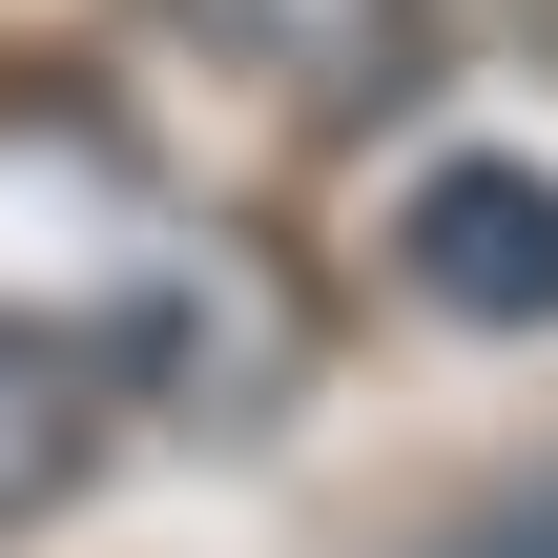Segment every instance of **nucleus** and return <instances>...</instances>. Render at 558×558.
I'll return each mask as SVG.
<instances>
[{"label": "nucleus", "instance_id": "7ed1b4c3", "mask_svg": "<svg viewBox=\"0 0 558 558\" xmlns=\"http://www.w3.org/2000/svg\"><path fill=\"white\" fill-rule=\"evenodd\" d=\"M166 41H207L228 83H269V104H393L414 83V0H145Z\"/></svg>", "mask_w": 558, "mask_h": 558}, {"label": "nucleus", "instance_id": "f03ea898", "mask_svg": "<svg viewBox=\"0 0 558 558\" xmlns=\"http://www.w3.org/2000/svg\"><path fill=\"white\" fill-rule=\"evenodd\" d=\"M393 290L456 331H558V166L538 145H435L393 186Z\"/></svg>", "mask_w": 558, "mask_h": 558}, {"label": "nucleus", "instance_id": "f257e3e1", "mask_svg": "<svg viewBox=\"0 0 558 558\" xmlns=\"http://www.w3.org/2000/svg\"><path fill=\"white\" fill-rule=\"evenodd\" d=\"M0 331L145 373L166 414H269L290 393V290L269 248H228L104 104H0Z\"/></svg>", "mask_w": 558, "mask_h": 558}, {"label": "nucleus", "instance_id": "39448f33", "mask_svg": "<svg viewBox=\"0 0 558 558\" xmlns=\"http://www.w3.org/2000/svg\"><path fill=\"white\" fill-rule=\"evenodd\" d=\"M414 558H558V476H538V497H497V518H456V538H414Z\"/></svg>", "mask_w": 558, "mask_h": 558}, {"label": "nucleus", "instance_id": "20e7f679", "mask_svg": "<svg viewBox=\"0 0 558 558\" xmlns=\"http://www.w3.org/2000/svg\"><path fill=\"white\" fill-rule=\"evenodd\" d=\"M83 414H104V373H83V352H41V331H0V538L83 476Z\"/></svg>", "mask_w": 558, "mask_h": 558}]
</instances>
